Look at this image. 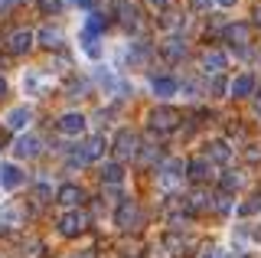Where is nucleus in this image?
<instances>
[{"instance_id":"obj_6","label":"nucleus","mask_w":261,"mask_h":258,"mask_svg":"<svg viewBox=\"0 0 261 258\" xmlns=\"http://www.w3.org/2000/svg\"><path fill=\"white\" fill-rule=\"evenodd\" d=\"M56 127H59L62 138L79 141V138H85V134H88V118L82 115V111H65V115H59Z\"/></svg>"},{"instance_id":"obj_10","label":"nucleus","mask_w":261,"mask_h":258,"mask_svg":"<svg viewBox=\"0 0 261 258\" xmlns=\"http://www.w3.org/2000/svg\"><path fill=\"white\" fill-rule=\"evenodd\" d=\"M39 150H43V138H39V134H33V131L16 134V141H13V157L16 160H33Z\"/></svg>"},{"instance_id":"obj_17","label":"nucleus","mask_w":261,"mask_h":258,"mask_svg":"<svg viewBox=\"0 0 261 258\" xmlns=\"http://www.w3.org/2000/svg\"><path fill=\"white\" fill-rule=\"evenodd\" d=\"M56 199H59L65 209H79V203L85 199V190H82L79 183H59V190H56Z\"/></svg>"},{"instance_id":"obj_19","label":"nucleus","mask_w":261,"mask_h":258,"mask_svg":"<svg viewBox=\"0 0 261 258\" xmlns=\"http://www.w3.org/2000/svg\"><path fill=\"white\" fill-rule=\"evenodd\" d=\"M160 53L167 56L170 62H179V59L186 56V39L179 36V33H170V36H167V39L160 43Z\"/></svg>"},{"instance_id":"obj_18","label":"nucleus","mask_w":261,"mask_h":258,"mask_svg":"<svg viewBox=\"0 0 261 258\" xmlns=\"http://www.w3.org/2000/svg\"><path fill=\"white\" fill-rule=\"evenodd\" d=\"M33 46H36V33H33V30H13L10 33V39H7V49L10 53H30Z\"/></svg>"},{"instance_id":"obj_37","label":"nucleus","mask_w":261,"mask_h":258,"mask_svg":"<svg viewBox=\"0 0 261 258\" xmlns=\"http://www.w3.org/2000/svg\"><path fill=\"white\" fill-rule=\"evenodd\" d=\"M36 199H49V180H39V187H36Z\"/></svg>"},{"instance_id":"obj_31","label":"nucleus","mask_w":261,"mask_h":258,"mask_svg":"<svg viewBox=\"0 0 261 258\" xmlns=\"http://www.w3.org/2000/svg\"><path fill=\"white\" fill-rule=\"evenodd\" d=\"M225 88H228V82H225L222 75H212V79H209V88H206V92L212 95V98H222V95H228Z\"/></svg>"},{"instance_id":"obj_8","label":"nucleus","mask_w":261,"mask_h":258,"mask_svg":"<svg viewBox=\"0 0 261 258\" xmlns=\"http://www.w3.org/2000/svg\"><path fill=\"white\" fill-rule=\"evenodd\" d=\"M46 88H49V75H46V72H39V69H23V75H20V92L27 95V98H43Z\"/></svg>"},{"instance_id":"obj_21","label":"nucleus","mask_w":261,"mask_h":258,"mask_svg":"<svg viewBox=\"0 0 261 258\" xmlns=\"http://www.w3.org/2000/svg\"><path fill=\"white\" fill-rule=\"evenodd\" d=\"M114 4H118V17H121V27L127 30H137L141 27V17H137V7L130 4V0H114Z\"/></svg>"},{"instance_id":"obj_38","label":"nucleus","mask_w":261,"mask_h":258,"mask_svg":"<svg viewBox=\"0 0 261 258\" xmlns=\"http://www.w3.org/2000/svg\"><path fill=\"white\" fill-rule=\"evenodd\" d=\"M39 7H43V10L49 13V10H59V7H62V0H39Z\"/></svg>"},{"instance_id":"obj_25","label":"nucleus","mask_w":261,"mask_h":258,"mask_svg":"<svg viewBox=\"0 0 261 258\" xmlns=\"http://www.w3.org/2000/svg\"><path fill=\"white\" fill-rule=\"evenodd\" d=\"M219 187H222L219 193H225V196H232L235 190H242V187H245V173H242V170H225L222 176H219Z\"/></svg>"},{"instance_id":"obj_2","label":"nucleus","mask_w":261,"mask_h":258,"mask_svg":"<svg viewBox=\"0 0 261 258\" xmlns=\"http://www.w3.org/2000/svg\"><path fill=\"white\" fill-rule=\"evenodd\" d=\"M27 180H30L27 170H23L16 160H0V193H4V196L23 190V187H27Z\"/></svg>"},{"instance_id":"obj_32","label":"nucleus","mask_w":261,"mask_h":258,"mask_svg":"<svg viewBox=\"0 0 261 258\" xmlns=\"http://www.w3.org/2000/svg\"><path fill=\"white\" fill-rule=\"evenodd\" d=\"M199 258H228V248L225 245H209V248H202Z\"/></svg>"},{"instance_id":"obj_43","label":"nucleus","mask_w":261,"mask_h":258,"mask_svg":"<svg viewBox=\"0 0 261 258\" xmlns=\"http://www.w3.org/2000/svg\"><path fill=\"white\" fill-rule=\"evenodd\" d=\"M72 258H92V255H88V252H82V255H72Z\"/></svg>"},{"instance_id":"obj_15","label":"nucleus","mask_w":261,"mask_h":258,"mask_svg":"<svg viewBox=\"0 0 261 258\" xmlns=\"http://www.w3.org/2000/svg\"><path fill=\"white\" fill-rule=\"evenodd\" d=\"M228 66V53L225 49H206L202 53V59H199V69L206 72V75H222V69Z\"/></svg>"},{"instance_id":"obj_13","label":"nucleus","mask_w":261,"mask_h":258,"mask_svg":"<svg viewBox=\"0 0 261 258\" xmlns=\"http://www.w3.org/2000/svg\"><path fill=\"white\" fill-rule=\"evenodd\" d=\"M202 160L212 167V164H228L232 160V144L228 141H222V138H212V141H206V147H202Z\"/></svg>"},{"instance_id":"obj_11","label":"nucleus","mask_w":261,"mask_h":258,"mask_svg":"<svg viewBox=\"0 0 261 258\" xmlns=\"http://www.w3.org/2000/svg\"><path fill=\"white\" fill-rule=\"evenodd\" d=\"M147 85H150V95L160 98V101H170V98L179 95V79L176 75H150Z\"/></svg>"},{"instance_id":"obj_3","label":"nucleus","mask_w":261,"mask_h":258,"mask_svg":"<svg viewBox=\"0 0 261 258\" xmlns=\"http://www.w3.org/2000/svg\"><path fill=\"white\" fill-rule=\"evenodd\" d=\"M183 180H186V164L183 160H163L160 164V170H157V187L160 190L173 193V190L183 187Z\"/></svg>"},{"instance_id":"obj_5","label":"nucleus","mask_w":261,"mask_h":258,"mask_svg":"<svg viewBox=\"0 0 261 258\" xmlns=\"http://www.w3.org/2000/svg\"><path fill=\"white\" fill-rule=\"evenodd\" d=\"M141 222H144L141 206H137L130 196H121L118 206H114V225H118V229H137Z\"/></svg>"},{"instance_id":"obj_44","label":"nucleus","mask_w":261,"mask_h":258,"mask_svg":"<svg viewBox=\"0 0 261 258\" xmlns=\"http://www.w3.org/2000/svg\"><path fill=\"white\" fill-rule=\"evenodd\" d=\"M255 13H258V17H255V20H258V23H261V7H258V10H255Z\"/></svg>"},{"instance_id":"obj_7","label":"nucleus","mask_w":261,"mask_h":258,"mask_svg":"<svg viewBox=\"0 0 261 258\" xmlns=\"http://www.w3.org/2000/svg\"><path fill=\"white\" fill-rule=\"evenodd\" d=\"M88 225V216L82 213V209H65V213L59 216V222H56V232H59L62 239H75L85 232Z\"/></svg>"},{"instance_id":"obj_23","label":"nucleus","mask_w":261,"mask_h":258,"mask_svg":"<svg viewBox=\"0 0 261 258\" xmlns=\"http://www.w3.org/2000/svg\"><path fill=\"white\" fill-rule=\"evenodd\" d=\"M95 82H98V88H101L105 95H114V92H118V75H114L108 66H101V62L95 66Z\"/></svg>"},{"instance_id":"obj_26","label":"nucleus","mask_w":261,"mask_h":258,"mask_svg":"<svg viewBox=\"0 0 261 258\" xmlns=\"http://www.w3.org/2000/svg\"><path fill=\"white\" fill-rule=\"evenodd\" d=\"M258 213H261V190H258V193H251L245 203L235 206V213H232V216H239V219H251V216H258Z\"/></svg>"},{"instance_id":"obj_12","label":"nucleus","mask_w":261,"mask_h":258,"mask_svg":"<svg viewBox=\"0 0 261 258\" xmlns=\"http://www.w3.org/2000/svg\"><path fill=\"white\" fill-rule=\"evenodd\" d=\"M4 124L10 127V131H16V134L30 131V124H33V108H30L27 101H23V105H13V108L4 115Z\"/></svg>"},{"instance_id":"obj_34","label":"nucleus","mask_w":261,"mask_h":258,"mask_svg":"<svg viewBox=\"0 0 261 258\" xmlns=\"http://www.w3.org/2000/svg\"><path fill=\"white\" fill-rule=\"evenodd\" d=\"M209 7H216V4H212V0H190L193 13H202V10H209Z\"/></svg>"},{"instance_id":"obj_29","label":"nucleus","mask_w":261,"mask_h":258,"mask_svg":"<svg viewBox=\"0 0 261 258\" xmlns=\"http://www.w3.org/2000/svg\"><path fill=\"white\" fill-rule=\"evenodd\" d=\"M20 219H23L20 206H13V203H4V206H0V225H16Z\"/></svg>"},{"instance_id":"obj_35","label":"nucleus","mask_w":261,"mask_h":258,"mask_svg":"<svg viewBox=\"0 0 261 258\" xmlns=\"http://www.w3.org/2000/svg\"><path fill=\"white\" fill-rule=\"evenodd\" d=\"M170 4H173V0H147V7H150V10H170Z\"/></svg>"},{"instance_id":"obj_28","label":"nucleus","mask_w":261,"mask_h":258,"mask_svg":"<svg viewBox=\"0 0 261 258\" xmlns=\"http://www.w3.org/2000/svg\"><path fill=\"white\" fill-rule=\"evenodd\" d=\"M209 209L228 216V213H235V203H232V196H225V193H216V196H209Z\"/></svg>"},{"instance_id":"obj_27","label":"nucleus","mask_w":261,"mask_h":258,"mask_svg":"<svg viewBox=\"0 0 261 258\" xmlns=\"http://www.w3.org/2000/svg\"><path fill=\"white\" fill-rule=\"evenodd\" d=\"M186 176H190V180H196V183H206L209 176H212V170H209V164L206 160H190V164H186Z\"/></svg>"},{"instance_id":"obj_33","label":"nucleus","mask_w":261,"mask_h":258,"mask_svg":"<svg viewBox=\"0 0 261 258\" xmlns=\"http://www.w3.org/2000/svg\"><path fill=\"white\" fill-rule=\"evenodd\" d=\"M186 23V13L183 17H163V30H179Z\"/></svg>"},{"instance_id":"obj_22","label":"nucleus","mask_w":261,"mask_h":258,"mask_svg":"<svg viewBox=\"0 0 261 258\" xmlns=\"http://www.w3.org/2000/svg\"><path fill=\"white\" fill-rule=\"evenodd\" d=\"M36 43L46 46V49H59L62 46V30L53 27V23H46L43 30H36Z\"/></svg>"},{"instance_id":"obj_20","label":"nucleus","mask_w":261,"mask_h":258,"mask_svg":"<svg viewBox=\"0 0 261 258\" xmlns=\"http://www.w3.org/2000/svg\"><path fill=\"white\" fill-rule=\"evenodd\" d=\"M124 180H127V170L121 167V160H108V164H101V183H105V187H121Z\"/></svg>"},{"instance_id":"obj_1","label":"nucleus","mask_w":261,"mask_h":258,"mask_svg":"<svg viewBox=\"0 0 261 258\" xmlns=\"http://www.w3.org/2000/svg\"><path fill=\"white\" fill-rule=\"evenodd\" d=\"M79 53H82V59H88V62H101L105 59V39H101V20L95 17V13H85V20H82V27H79Z\"/></svg>"},{"instance_id":"obj_16","label":"nucleus","mask_w":261,"mask_h":258,"mask_svg":"<svg viewBox=\"0 0 261 258\" xmlns=\"http://www.w3.org/2000/svg\"><path fill=\"white\" fill-rule=\"evenodd\" d=\"M105 147H108V141H105L101 134H92V138H85V141L79 144V154H82L85 164H95V160L105 154Z\"/></svg>"},{"instance_id":"obj_39","label":"nucleus","mask_w":261,"mask_h":258,"mask_svg":"<svg viewBox=\"0 0 261 258\" xmlns=\"http://www.w3.org/2000/svg\"><path fill=\"white\" fill-rule=\"evenodd\" d=\"M212 4L222 7V10H235V7H239V0H212Z\"/></svg>"},{"instance_id":"obj_24","label":"nucleus","mask_w":261,"mask_h":258,"mask_svg":"<svg viewBox=\"0 0 261 258\" xmlns=\"http://www.w3.org/2000/svg\"><path fill=\"white\" fill-rule=\"evenodd\" d=\"M225 39H228L232 49L248 46V23H232V27H225Z\"/></svg>"},{"instance_id":"obj_9","label":"nucleus","mask_w":261,"mask_h":258,"mask_svg":"<svg viewBox=\"0 0 261 258\" xmlns=\"http://www.w3.org/2000/svg\"><path fill=\"white\" fill-rule=\"evenodd\" d=\"M147 124H150V131H157V134H170V131H176L179 127V111L173 108H153L150 115H147Z\"/></svg>"},{"instance_id":"obj_36","label":"nucleus","mask_w":261,"mask_h":258,"mask_svg":"<svg viewBox=\"0 0 261 258\" xmlns=\"http://www.w3.org/2000/svg\"><path fill=\"white\" fill-rule=\"evenodd\" d=\"M72 4H75L82 13H92L95 10V0H72Z\"/></svg>"},{"instance_id":"obj_41","label":"nucleus","mask_w":261,"mask_h":258,"mask_svg":"<svg viewBox=\"0 0 261 258\" xmlns=\"http://www.w3.org/2000/svg\"><path fill=\"white\" fill-rule=\"evenodd\" d=\"M255 115H258V118H261V92H258V95H255Z\"/></svg>"},{"instance_id":"obj_40","label":"nucleus","mask_w":261,"mask_h":258,"mask_svg":"<svg viewBox=\"0 0 261 258\" xmlns=\"http://www.w3.org/2000/svg\"><path fill=\"white\" fill-rule=\"evenodd\" d=\"M228 258H248V255H245V248H235V252L228 248Z\"/></svg>"},{"instance_id":"obj_4","label":"nucleus","mask_w":261,"mask_h":258,"mask_svg":"<svg viewBox=\"0 0 261 258\" xmlns=\"http://www.w3.org/2000/svg\"><path fill=\"white\" fill-rule=\"evenodd\" d=\"M111 147H114V157L118 160H130L141 154V138H137V131H130V127H118L111 138Z\"/></svg>"},{"instance_id":"obj_14","label":"nucleus","mask_w":261,"mask_h":258,"mask_svg":"<svg viewBox=\"0 0 261 258\" xmlns=\"http://www.w3.org/2000/svg\"><path fill=\"white\" fill-rule=\"evenodd\" d=\"M255 85H258L255 72L245 69V72H239V75L228 79V95H232V98H248V95L255 92Z\"/></svg>"},{"instance_id":"obj_42","label":"nucleus","mask_w":261,"mask_h":258,"mask_svg":"<svg viewBox=\"0 0 261 258\" xmlns=\"http://www.w3.org/2000/svg\"><path fill=\"white\" fill-rule=\"evenodd\" d=\"M4 92H7V79L0 75V95H4Z\"/></svg>"},{"instance_id":"obj_30","label":"nucleus","mask_w":261,"mask_h":258,"mask_svg":"<svg viewBox=\"0 0 261 258\" xmlns=\"http://www.w3.org/2000/svg\"><path fill=\"white\" fill-rule=\"evenodd\" d=\"M186 242H190V236H179V232H167V236H163V245H167L170 252H183Z\"/></svg>"}]
</instances>
